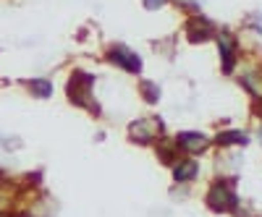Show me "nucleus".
I'll return each instance as SVG.
<instances>
[{
  "instance_id": "f257e3e1",
  "label": "nucleus",
  "mask_w": 262,
  "mask_h": 217,
  "mask_svg": "<svg viewBox=\"0 0 262 217\" xmlns=\"http://www.w3.org/2000/svg\"><path fill=\"white\" fill-rule=\"evenodd\" d=\"M90 86H92V76H86L84 71H76L69 81V97L71 102L76 105H84V94L90 92Z\"/></svg>"
},
{
  "instance_id": "f03ea898",
  "label": "nucleus",
  "mask_w": 262,
  "mask_h": 217,
  "mask_svg": "<svg viewBox=\"0 0 262 217\" xmlns=\"http://www.w3.org/2000/svg\"><path fill=\"white\" fill-rule=\"evenodd\" d=\"M111 58L118 63V66H123L126 71H131V74H137L139 66H142V60L137 58V53H131V50H126V47H113V50H111Z\"/></svg>"
},
{
  "instance_id": "7ed1b4c3",
  "label": "nucleus",
  "mask_w": 262,
  "mask_h": 217,
  "mask_svg": "<svg viewBox=\"0 0 262 217\" xmlns=\"http://www.w3.org/2000/svg\"><path fill=\"white\" fill-rule=\"evenodd\" d=\"M29 92H32L34 97H42V100H45V97L53 94V84L45 81V79H32V81H29Z\"/></svg>"
},
{
  "instance_id": "20e7f679",
  "label": "nucleus",
  "mask_w": 262,
  "mask_h": 217,
  "mask_svg": "<svg viewBox=\"0 0 262 217\" xmlns=\"http://www.w3.org/2000/svg\"><path fill=\"white\" fill-rule=\"evenodd\" d=\"M194 176H196V162L194 160L176 165V181H191Z\"/></svg>"
},
{
  "instance_id": "39448f33",
  "label": "nucleus",
  "mask_w": 262,
  "mask_h": 217,
  "mask_svg": "<svg viewBox=\"0 0 262 217\" xmlns=\"http://www.w3.org/2000/svg\"><path fill=\"white\" fill-rule=\"evenodd\" d=\"M179 141H181L184 147H189V149H202V147L207 144L202 134H179Z\"/></svg>"
},
{
  "instance_id": "423d86ee",
  "label": "nucleus",
  "mask_w": 262,
  "mask_h": 217,
  "mask_svg": "<svg viewBox=\"0 0 262 217\" xmlns=\"http://www.w3.org/2000/svg\"><path fill=\"white\" fill-rule=\"evenodd\" d=\"M217 141H221V144H244L247 136L238 134V131H228V134H221V136H217Z\"/></svg>"
},
{
  "instance_id": "0eeeda50",
  "label": "nucleus",
  "mask_w": 262,
  "mask_h": 217,
  "mask_svg": "<svg viewBox=\"0 0 262 217\" xmlns=\"http://www.w3.org/2000/svg\"><path fill=\"white\" fill-rule=\"evenodd\" d=\"M142 89L147 92V100H149V102H155V100L160 97V94H158V89H155L152 84H142Z\"/></svg>"
},
{
  "instance_id": "6e6552de",
  "label": "nucleus",
  "mask_w": 262,
  "mask_h": 217,
  "mask_svg": "<svg viewBox=\"0 0 262 217\" xmlns=\"http://www.w3.org/2000/svg\"><path fill=\"white\" fill-rule=\"evenodd\" d=\"M155 3L160 6V3H165V0H144V6H147V8H155Z\"/></svg>"
}]
</instances>
